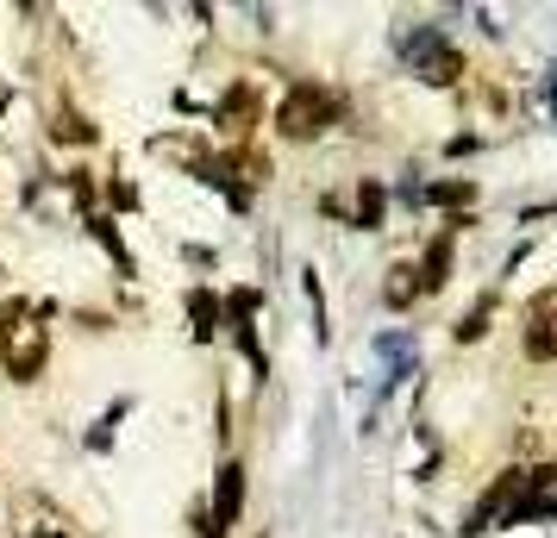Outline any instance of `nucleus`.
<instances>
[{
	"label": "nucleus",
	"mask_w": 557,
	"mask_h": 538,
	"mask_svg": "<svg viewBox=\"0 0 557 538\" xmlns=\"http://www.w3.org/2000/svg\"><path fill=\"white\" fill-rule=\"evenodd\" d=\"M338 113V101H332L326 88H288V101L276 107V126H282V138H320L326 132V120Z\"/></svg>",
	"instance_id": "obj_2"
},
{
	"label": "nucleus",
	"mask_w": 557,
	"mask_h": 538,
	"mask_svg": "<svg viewBox=\"0 0 557 538\" xmlns=\"http://www.w3.org/2000/svg\"><path fill=\"white\" fill-rule=\"evenodd\" d=\"M527 358H539V363L557 358V295H545V301H539V313H532V326H527Z\"/></svg>",
	"instance_id": "obj_5"
},
{
	"label": "nucleus",
	"mask_w": 557,
	"mask_h": 538,
	"mask_svg": "<svg viewBox=\"0 0 557 538\" xmlns=\"http://www.w3.org/2000/svg\"><path fill=\"white\" fill-rule=\"evenodd\" d=\"M188 313H195V338L220 333V301H207V288H195V295H188Z\"/></svg>",
	"instance_id": "obj_8"
},
{
	"label": "nucleus",
	"mask_w": 557,
	"mask_h": 538,
	"mask_svg": "<svg viewBox=\"0 0 557 538\" xmlns=\"http://www.w3.org/2000/svg\"><path fill=\"white\" fill-rule=\"evenodd\" d=\"M445 276H451V232L426 245V257H420V288H445Z\"/></svg>",
	"instance_id": "obj_7"
},
{
	"label": "nucleus",
	"mask_w": 557,
	"mask_h": 538,
	"mask_svg": "<svg viewBox=\"0 0 557 538\" xmlns=\"http://www.w3.org/2000/svg\"><path fill=\"white\" fill-rule=\"evenodd\" d=\"M488 313H495V295H488V301H476V313H470V320H457V338H463V345H470V338H482V333H488Z\"/></svg>",
	"instance_id": "obj_11"
},
{
	"label": "nucleus",
	"mask_w": 557,
	"mask_h": 538,
	"mask_svg": "<svg viewBox=\"0 0 557 538\" xmlns=\"http://www.w3.org/2000/svg\"><path fill=\"white\" fill-rule=\"evenodd\" d=\"M388 276H395V283H388V308H407V301H413V283H407V276H413V270H388Z\"/></svg>",
	"instance_id": "obj_12"
},
{
	"label": "nucleus",
	"mask_w": 557,
	"mask_h": 538,
	"mask_svg": "<svg viewBox=\"0 0 557 538\" xmlns=\"http://www.w3.org/2000/svg\"><path fill=\"white\" fill-rule=\"evenodd\" d=\"M470 195H476L470 182H438V188H432V201H470Z\"/></svg>",
	"instance_id": "obj_13"
},
{
	"label": "nucleus",
	"mask_w": 557,
	"mask_h": 538,
	"mask_svg": "<svg viewBox=\"0 0 557 538\" xmlns=\"http://www.w3.org/2000/svg\"><path fill=\"white\" fill-rule=\"evenodd\" d=\"M382 207H388V195H382L376 182H363V188H357V226L376 232L382 226Z\"/></svg>",
	"instance_id": "obj_9"
},
{
	"label": "nucleus",
	"mask_w": 557,
	"mask_h": 538,
	"mask_svg": "<svg viewBox=\"0 0 557 538\" xmlns=\"http://www.w3.org/2000/svg\"><path fill=\"white\" fill-rule=\"evenodd\" d=\"M407 57H413V70H420L426 82H438V88L463 76V57L445 45V32H432V26H420L413 38H407Z\"/></svg>",
	"instance_id": "obj_3"
},
{
	"label": "nucleus",
	"mask_w": 557,
	"mask_h": 538,
	"mask_svg": "<svg viewBox=\"0 0 557 538\" xmlns=\"http://www.w3.org/2000/svg\"><path fill=\"white\" fill-rule=\"evenodd\" d=\"M0 345H7V370H13V383H32V376L45 370V326L26 320L20 301L0 308Z\"/></svg>",
	"instance_id": "obj_1"
},
{
	"label": "nucleus",
	"mask_w": 557,
	"mask_h": 538,
	"mask_svg": "<svg viewBox=\"0 0 557 538\" xmlns=\"http://www.w3.org/2000/svg\"><path fill=\"white\" fill-rule=\"evenodd\" d=\"M32 538H63V533H51V526H38V533H32Z\"/></svg>",
	"instance_id": "obj_14"
},
{
	"label": "nucleus",
	"mask_w": 557,
	"mask_h": 538,
	"mask_svg": "<svg viewBox=\"0 0 557 538\" xmlns=\"http://www.w3.org/2000/svg\"><path fill=\"white\" fill-rule=\"evenodd\" d=\"M251 113H257V95H251V82H238V88H226V101H220V126L226 132H251Z\"/></svg>",
	"instance_id": "obj_6"
},
{
	"label": "nucleus",
	"mask_w": 557,
	"mask_h": 538,
	"mask_svg": "<svg viewBox=\"0 0 557 538\" xmlns=\"http://www.w3.org/2000/svg\"><path fill=\"white\" fill-rule=\"evenodd\" d=\"M57 138H70V145H95V126H88V120H82V113H63V107H57Z\"/></svg>",
	"instance_id": "obj_10"
},
{
	"label": "nucleus",
	"mask_w": 557,
	"mask_h": 538,
	"mask_svg": "<svg viewBox=\"0 0 557 538\" xmlns=\"http://www.w3.org/2000/svg\"><path fill=\"white\" fill-rule=\"evenodd\" d=\"M238 508H245V470L226 463V470H220V501H213V526H207V533L226 538V526L238 520Z\"/></svg>",
	"instance_id": "obj_4"
},
{
	"label": "nucleus",
	"mask_w": 557,
	"mask_h": 538,
	"mask_svg": "<svg viewBox=\"0 0 557 538\" xmlns=\"http://www.w3.org/2000/svg\"><path fill=\"white\" fill-rule=\"evenodd\" d=\"M552 95H557V70H552Z\"/></svg>",
	"instance_id": "obj_15"
}]
</instances>
